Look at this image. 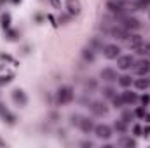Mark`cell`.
I'll return each mask as SVG.
<instances>
[{"instance_id":"cell-1","label":"cell","mask_w":150,"mask_h":148,"mask_svg":"<svg viewBox=\"0 0 150 148\" xmlns=\"http://www.w3.org/2000/svg\"><path fill=\"white\" fill-rule=\"evenodd\" d=\"M72 99H74V89L70 85H61L56 92V101L59 105H68L72 103Z\"/></svg>"},{"instance_id":"cell-2","label":"cell","mask_w":150,"mask_h":148,"mask_svg":"<svg viewBox=\"0 0 150 148\" xmlns=\"http://www.w3.org/2000/svg\"><path fill=\"white\" fill-rule=\"evenodd\" d=\"M113 38H119V40H127L129 38V30H126L122 25H113L107 30Z\"/></svg>"},{"instance_id":"cell-3","label":"cell","mask_w":150,"mask_h":148,"mask_svg":"<svg viewBox=\"0 0 150 148\" xmlns=\"http://www.w3.org/2000/svg\"><path fill=\"white\" fill-rule=\"evenodd\" d=\"M94 134H96V138H98V140L107 141V140H110V138H112V127H110V125H107V124L94 125Z\"/></svg>"},{"instance_id":"cell-4","label":"cell","mask_w":150,"mask_h":148,"mask_svg":"<svg viewBox=\"0 0 150 148\" xmlns=\"http://www.w3.org/2000/svg\"><path fill=\"white\" fill-rule=\"evenodd\" d=\"M133 72L138 75V77H143V75H147L150 72V61L149 59H140V61H136V63H133Z\"/></svg>"},{"instance_id":"cell-5","label":"cell","mask_w":150,"mask_h":148,"mask_svg":"<svg viewBox=\"0 0 150 148\" xmlns=\"http://www.w3.org/2000/svg\"><path fill=\"white\" fill-rule=\"evenodd\" d=\"M107 9H108L112 14L122 18L124 12H126V4H120V2H115V0H108V2H107Z\"/></svg>"},{"instance_id":"cell-6","label":"cell","mask_w":150,"mask_h":148,"mask_svg":"<svg viewBox=\"0 0 150 148\" xmlns=\"http://www.w3.org/2000/svg\"><path fill=\"white\" fill-rule=\"evenodd\" d=\"M120 23H122V26H124L126 30H140V28H142V23H140V19H136V18L122 16V18H120Z\"/></svg>"},{"instance_id":"cell-7","label":"cell","mask_w":150,"mask_h":148,"mask_svg":"<svg viewBox=\"0 0 150 148\" xmlns=\"http://www.w3.org/2000/svg\"><path fill=\"white\" fill-rule=\"evenodd\" d=\"M11 98H12V101H14L18 106H25V105L28 103L26 92H25L23 89H14V91L11 92Z\"/></svg>"},{"instance_id":"cell-8","label":"cell","mask_w":150,"mask_h":148,"mask_svg":"<svg viewBox=\"0 0 150 148\" xmlns=\"http://www.w3.org/2000/svg\"><path fill=\"white\" fill-rule=\"evenodd\" d=\"M103 56H105L107 59H117V58L120 56V47L115 45V44L105 45V47H103Z\"/></svg>"},{"instance_id":"cell-9","label":"cell","mask_w":150,"mask_h":148,"mask_svg":"<svg viewBox=\"0 0 150 148\" xmlns=\"http://www.w3.org/2000/svg\"><path fill=\"white\" fill-rule=\"evenodd\" d=\"M89 108H91V111H93L96 117H105V115L108 113V106H107L103 101H93Z\"/></svg>"},{"instance_id":"cell-10","label":"cell","mask_w":150,"mask_h":148,"mask_svg":"<svg viewBox=\"0 0 150 148\" xmlns=\"http://www.w3.org/2000/svg\"><path fill=\"white\" fill-rule=\"evenodd\" d=\"M133 63H134V59H133L131 54H126V56H119L117 58V68L119 70H129L133 66Z\"/></svg>"},{"instance_id":"cell-11","label":"cell","mask_w":150,"mask_h":148,"mask_svg":"<svg viewBox=\"0 0 150 148\" xmlns=\"http://www.w3.org/2000/svg\"><path fill=\"white\" fill-rule=\"evenodd\" d=\"M100 77H101L105 82H108V84L117 82V78H119V75H117V72H115L113 68H103V70L100 72Z\"/></svg>"},{"instance_id":"cell-12","label":"cell","mask_w":150,"mask_h":148,"mask_svg":"<svg viewBox=\"0 0 150 148\" xmlns=\"http://www.w3.org/2000/svg\"><path fill=\"white\" fill-rule=\"evenodd\" d=\"M67 11H68L70 16H79L80 11H82L80 0H67Z\"/></svg>"},{"instance_id":"cell-13","label":"cell","mask_w":150,"mask_h":148,"mask_svg":"<svg viewBox=\"0 0 150 148\" xmlns=\"http://www.w3.org/2000/svg\"><path fill=\"white\" fill-rule=\"evenodd\" d=\"M0 118H2L4 122H7L9 125H14V124H16V115H12L2 103H0Z\"/></svg>"},{"instance_id":"cell-14","label":"cell","mask_w":150,"mask_h":148,"mask_svg":"<svg viewBox=\"0 0 150 148\" xmlns=\"http://www.w3.org/2000/svg\"><path fill=\"white\" fill-rule=\"evenodd\" d=\"M120 98H122V101H124V105H136L138 103V94L136 92H131V91H124L122 94H120Z\"/></svg>"},{"instance_id":"cell-15","label":"cell","mask_w":150,"mask_h":148,"mask_svg":"<svg viewBox=\"0 0 150 148\" xmlns=\"http://www.w3.org/2000/svg\"><path fill=\"white\" fill-rule=\"evenodd\" d=\"M79 127H80V131L82 132H91V131H94V124H93V120L91 118H87V117H80V122H79Z\"/></svg>"},{"instance_id":"cell-16","label":"cell","mask_w":150,"mask_h":148,"mask_svg":"<svg viewBox=\"0 0 150 148\" xmlns=\"http://www.w3.org/2000/svg\"><path fill=\"white\" fill-rule=\"evenodd\" d=\"M117 145L120 148H134L136 147V141L133 138H129V136H122V138H119Z\"/></svg>"},{"instance_id":"cell-17","label":"cell","mask_w":150,"mask_h":148,"mask_svg":"<svg viewBox=\"0 0 150 148\" xmlns=\"http://www.w3.org/2000/svg\"><path fill=\"white\" fill-rule=\"evenodd\" d=\"M134 87H136V89H140V91L149 89V87H150V78H147L145 75H143L142 78H136V80H134Z\"/></svg>"},{"instance_id":"cell-18","label":"cell","mask_w":150,"mask_h":148,"mask_svg":"<svg viewBox=\"0 0 150 148\" xmlns=\"http://www.w3.org/2000/svg\"><path fill=\"white\" fill-rule=\"evenodd\" d=\"M113 129H115L117 132H120V134H126V132H127V122H124L122 118H120V120H115Z\"/></svg>"},{"instance_id":"cell-19","label":"cell","mask_w":150,"mask_h":148,"mask_svg":"<svg viewBox=\"0 0 150 148\" xmlns=\"http://www.w3.org/2000/svg\"><path fill=\"white\" fill-rule=\"evenodd\" d=\"M82 58L86 61H94V49L89 45V47H84L82 49Z\"/></svg>"},{"instance_id":"cell-20","label":"cell","mask_w":150,"mask_h":148,"mask_svg":"<svg viewBox=\"0 0 150 148\" xmlns=\"http://www.w3.org/2000/svg\"><path fill=\"white\" fill-rule=\"evenodd\" d=\"M134 51H136V54H140V56H143V54H149V52H150V44L143 40V42H142V44H140V45H138Z\"/></svg>"},{"instance_id":"cell-21","label":"cell","mask_w":150,"mask_h":148,"mask_svg":"<svg viewBox=\"0 0 150 148\" xmlns=\"http://www.w3.org/2000/svg\"><path fill=\"white\" fill-rule=\"evenodd\" d=\"M142 42H143V38L140 37V35H129V38H127V44H129V47H133V49H136Z\"/></svg>"},{"instance_id":"cell-22","label":"cell","mask_w":150,"mask_h":148,"mask_svg":"<svg viewBox=\"0 0 150 148\" xmlns=\"http://www.w3.org/2000/svg\"><path fill=\"white\" fill-rule=\"evenodd\" d=\"M117 82L126 89V87H129V85L133 84V78H131L129 75H122V77H119V78H117Z\"/></svg>"},{"instance_id":"cell-23","label":"cell","mask_w":150,"mask_h":148,"mask_svg":"<svg viewBox=\"0 0 150 148\" xmlns=\"http://www.w3.org/2000/svg\"><path fill=\"white\" fill-rule=\"evenodd\" d=\"M84 89H86V92H91V91H94V89H96V80H93V78L86 80V82H84Z\"/></svg>"},{"instance_id":"cell-24","label":"cell","mask_w":150,"mask_h":148,"mask_svg":"<svg viewBox=\"0 0 150 148\" xmlns=\"http://www.w3.org/2000/svg\"><path fill=\"white\" fill-rule=\"evenodd\" d=\"M12 78H14V75H12V73H9V75H0V87H4V85L11 84V82H12Z\"/></svg>"},{"instance_id":"cell-25","label":"cell","mask_w":150,"mask_h":148,"mask_svg":"<svg viewBox=\"0 0 150 148\" xmlns=\"http://www.w3.org/2000/svg\"><path fill=\"white\" fill-rule=\"evenodd\" d=\"M9 26H11V14L5 12V14L2 16V28H4V30H9Z\"/></svg>"},{"instance_id":"cell-26","label":"cell","mask_w":150,"mask_h":148,"mask_svg":"<svg viewBox=\"0 0 150 148\" xmlns=\"http://www.w3.org/2000/svg\"><path fill=\"white\" fill-rule=\"evenodd\" d=\"M149 5H150V0H136L134 9H136V11H142V9H145V7H149Z\"/></svg>"},{"instance_id":"cell-27","label":"cell","mask_w":150,"mask_h":148,"mask_svg":"<svg viewBox=\"0 0 150 148\" xmlns=\"http://www.w3.org/2000/svg\"><path fill=\"white\" fill-rule=\"evenodd\" d=\"M103 96L108 98V99H112L113 96H115V89L113 87H103Z\"/></svg>"},{"instance_id":"cell-28","label":"cell","mask_w":150,"mask_h":148,"mask_svg":"<svg viewBox=\"0 0 150 148\" xmlns=\"http://www.w3.org/2000/svg\"><path fill=\"white\" fill-rule=\"evenodd\" d=\"M133 118H134V111L126 110L124 113H122V120H124V122H127V124H129V122H131Z\"/></svg>"},{"instance_id":"cell-29","label":"cell","mask_w":150,"mask_h":148,"mask_svg":"<svg viewBox=\"0 0 150 148\" xmlns=\"http://www.w3.org/2000/svg\"><path fill=\"white\" fill-rule=\"evenodd\" d=\"M112 103H113V106H115V108H122V105H124L122 98H120V96H117V94L112 98Z\"/></svg>"},{"instance_id":"cell-30","label":"cell","mask_w":150,"mask_h":148,"mask_svg":"<svg viewBox=\"0 0 150 148\" xmlns=\"http://www.w3.org/2000/svg\"><path fill=\"white\" fill-rule=\"evenodd\" d=\"M145 113H147V111H145V108H143V106H140L138 110L134 111V117H138V118H143V117H145Z\"/></svg>"},{"instance_id":"cell-31","label":"cell","mask_w":150,"mask_h":148,"mask_svg":"<svg viewBox=\"0 0 150 148\" xmlns=\"http://www.w3.org/2000/svg\"><path fill=\"white\" fill-rule=\"evenodd\" d=\"M79 122H80V115H72L70 117V124L72 125H77L79 127Z\"/></svg>"},{"instance_id":"cell-32","label":"cell","mask_w":150,"mask_h":148,"mask_svg":"<svg viewBox=\"0 0 150 148\" xmlns=\"http://www.w3.org/2000/svg\"><path fill=\"white\" fill-rule=\"evenodd\" d=\"M133 132H134L136 136H142V125H140V124H134V125H133Z\"/></svg>"},{"instance_id":"cell-33","label":"cell","mask_w":150,"mask_h":148,"mask_svg":"<svg viewBox=\"0 0 150 148\" xmlns=\"http://www.w3.org/2000/svg\"><path fill=\"white\" fill-rule=\"evenodd\" d=\"M140 101H142V105H143V106H147V105L150 103V96H149V94L142 96V98H140Z\"/></svg>"},{"instance_id":"cell-34","label":"cell","mask_w":150,"mask_h":148,"mask_svg":"<svg viewBox=\"0 0 150 148\" xmlns=\"http://www.w3.org/2000/svg\"><path fill=\"white\" fill-rule=\"evenodd\" d=\"M142 136H145V138H149V136H150V125L142 127Z\"/></svg>"},{"instance_id":"cell-35","label":"cell","mask_w":150,"mask_h":148,"mask_svg":"<svg viewBox=\"0 0 150 148\" xmlns=\"http://www.w3.org/2000/svg\"><path fill=\"white\" fill-rule=\"evenodd\" d=\"M51 4H52V7H56V9H59L61 7V0H49Z\"/></svg>"},{"instance_id":"cell-36","label":"cell","mask_w":150,"mask_h":148,"mask_svg":"<svg viewBox=\"0 0 150 148\" xmlns=\"http://www.w3.org/2000/svg\"><path fill=\"white\" fill-rule=\"evenodd\" d=\"M80 147H84V148H91V147H93V141H82V143H80Z\"/></svg>"},{"instance_id":"cell-37","label":"cell","mask_w":150,"mask_h":148,"mask_svg":"<svg viewBox=\"0 0 150 148\" xmlns=\"http://www.w3.org/2000/svg\"><path fill=\"white\" fill-rule=\"evenodd\" d=\"M16 35H18L16 32H9V38H11V40H14V38H16Z\"/></svg>"},{"instance_id":"cell-38","label":"cell","mask_w":150,"mask_h":148,"mask_svg":"<svg viewBox=\"0 0 150 148\" xmlns=\"http://www.w3.org/2000/svg\"><path fill=\"white\" fill-rule=\"evenodd\" d=\"M143 118H145V120L150 124V113H145V117H143Z\"/></svg>"},{"instance_id":"cell-39","label":"cell","mask_w":150,"mask_h":148,"mask_svg":"<svg viewBox=\"0 0 150 148\" xmlns=\"http://www.w3.org/2000/svg\"><path fill=\"white\" fill-rule=\"evenodd\" d=\"M0 147H2V148H4V147H7V143H5V141H4L2 138H0Z\"/></svg>"},{"instance_id":"cell-40","label":"cell","mask_w":150,"mask_h":148,"mask_svg":"<svg viewBox=\"0 0 150 148\" xmlns=\"http://www.w3.org/2000/svg\"><path fill=\"white\" fill-rule=\"evenodd\" d=\"M115 2H120V4H127L129 0H115Z\"/></svg>"},{"instance_id":"cell-41","label":"cell","mask_w":150,"mask_h":148,"mask_svg":"<svg viewBox=\"0 0 150 148\" xmlns=\"http://www.w3.org/2000/svg\"><path fill=\"white\" fill-rule=\"evenodd\" d=\"M149 54H150V52H149Z\"/></svg>"}]
</instances>
